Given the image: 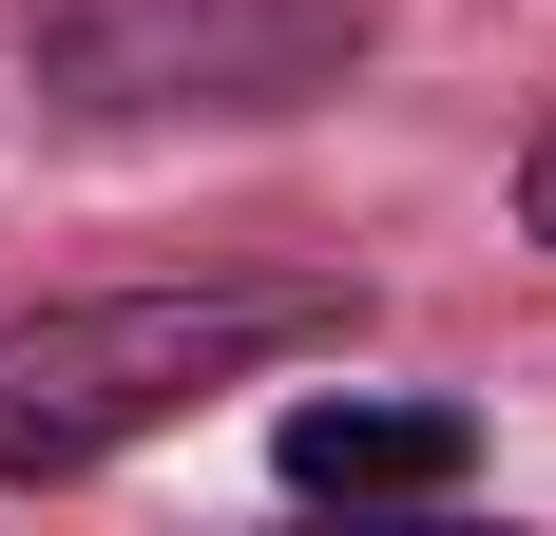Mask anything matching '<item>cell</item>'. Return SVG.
I'll use <instances>...</instances> for the list:
<instances>
[{"instance_id":"6da1fadb","label":"cell","mask_w":556,"mask_h":536,"mask_svg":"<svg viewBox=\"0 0 556 536\" xmlns=\"http://www.w3.org/2000/svg\"><path fill=\"white\" fill-rule=\"evenodd\" d=\"M345 345H365V288H327V268H192V288L0 307V498H77V480H115L135 441L212 422L230 383L345 365Z\"/></svg>"},{"instance_id":"7a4b0ae2","label":"cell","mask_w":556,"mask_h":536,"mask_svg":"<svg viewBox=\"0 0 556 536\" xmlns=\"http://www.w3.org/2000/svg\"><path fill=\"white\" fill-rule=\"evenodd\" d=\"M384 58V0H39V115L97 135H230V115H307Z\"/></svg>"},{"instance_id":"3957f363","label":"cell","mask_w":556,"mask_h":536,"mask_svg":"<svg viewBox=\"0 0 556 536\" xmlns=\"http://www.w3.org/2000/svg\"><path fill=\"white\" fill-rule=\"evenodd\" d=\"M269 480H288V498H345V518L460 498V480H480V403H403V383H307V403L269 422Z\"/></svg>"},{"instance_id":"277c9868","label":"cell","mask_w":556,"mask_h":536,"mask_svg":"<svg viewBox=\"0 0 556 536\" xmlns=\"http://www.w3.org/2000/svg\"><path fill=\"white\" fill-rule=\"evenodd\" d=\"M500 212H518V250L556 268V115H538V135H518V173H500Z\"/></svg>"}]
</instances>
